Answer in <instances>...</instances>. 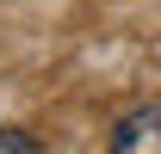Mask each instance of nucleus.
Here are the masks:
<instances>
[{"mask_svg": "<svg viewBox=\"0 0 161 154\" xmlns=\"http://www.w3.org/2000/svg\"><path fill=\"white\" fill-rule=\"evenodd\" d=\"M112 154H161V111H155V105L118 117V130H112Z\"/></svg>", "mask_w": 161, "mask_h": 154, "instance_id": "1", "label": "nucleus"}, {"mask_svg": "<svg viewBox=\"0 0 161 154\" xmlns=\"http://www.w3.org/2000/svg\"><path fill=\"white\" fill-rule=\"evenodd\" d=\"M0 154H43V148H37L25 130H0Z\"/></svg>", "mask_w": 161, "mask_h": 154, "instance_id": "2", "label": "nucleus"}]
</instances>
